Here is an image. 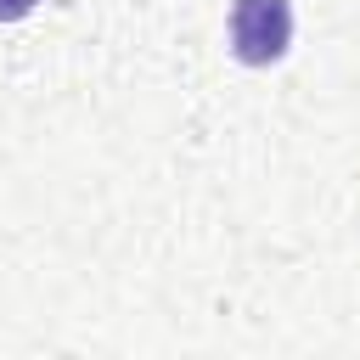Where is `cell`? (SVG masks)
<instances>
[{
    "label": "cell",
    "mask_w": 360,
    "mask_h": 360,
    "mask_svg": "<svg viewBox=\"0 0 360 360\" xmlns=\"http://www.w3.org/2000/svg\"><path fill=\"white\" fill-rule=\"evenodd\" d=\"M225 34H231V56L236 62L270 68L292 45V0H231Z\"/></svg>",
    "instance_id": "6da1fadb"
},
{
    "label": "cell",
    "mask_w": 360,
    "mask_h": 360,
    "mask_svg": "<svg viewBox=\"0 0 360 360\" xmlns=\"http://www.w3.org/2000/svg\"><path fill=\"white\" fill-rule=\"evenodd\" d=\"M39 0H0V22H17V17H28Z\"/></svg>",
    "instance_id": "7a4b0ae2"
}]
</instances>
